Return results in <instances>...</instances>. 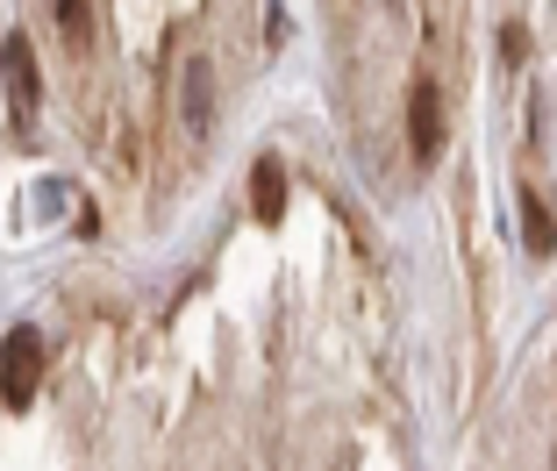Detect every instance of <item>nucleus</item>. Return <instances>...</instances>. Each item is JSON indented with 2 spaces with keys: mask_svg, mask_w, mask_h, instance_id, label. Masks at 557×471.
<instances>
[{
  "mask_svg": "<svg viewBox=\"0 0 557 471\" xmlns=\"http://www.w3.org/2000/svg\"><path fill=\"white\" fill-rule=\"evenodd\" d=\"M36 379H44V336L29 322L0 336V400L8 407H29L36 400Z\"/></svg>",
  "mask_w": 557,
  "mask_h": 471,
  "instance_id": "f257e3e1",
  "label": "nucleus"
},
{
  "mask_svg": "<svg viewBox=\"0 0 557 471\" xmlns=\"http://www.w3.org/2000/svg\"><path fill=\"white\" fill-rule=\"evenodd\" d=\"M0 79H8V108H15V122H36V108H44V72H36L29 36H8V44H0Z\"/></svg>",
  "mask_w": 557,
  "mask_h": 471,
  "instance_id": "f03ea898",
  "label": "nucleus"
},
{
  "mask_svg": "<svg viewBox=\"0 0 557 471\" xmlns=\"http://www.w3.org/2000/svg\"><path fill=\"white\" fill-rule=\"evenodd\" d=\"M408 144H414V158H443V94H436V79H414V94H408Z\"/></svg>",
  "mask_w": 557,
  "mask_h": 471,
  "instance_id": "7ed1b4c3",
  "label": "nucleus"
},
{
  "mask_svg": "<svg viewBox=\"0 0 557 471\" xmlns=\"http://www.w3.org/2000/svg\"><path fill=\"white\" fill-rule=\"evenodd\" d=\"M180 122L194 136L214 129V65L208 58H186V72H180Z\"/></svg>",
  "mask_w": 557,
  "mask_h": 471,
  "instance_id": "20e7f679",
  "label": "nucleus"
},
{
  "mask_svg": "<svg viewBox=\"0 0 557 471\" xmlns=\"http://www.w3.org/2000/svg\"><path fill=\"white\" fill-rule=\"evenodd\" d=\"M250 214H258V222H286V172H278L272 158L250 164Z\"/></svg>",
  "mask_w": 557,
  "mask_h": 471,
  "instance_id": "39448f33",
  "label": "nucleus"
},
{
  "mask_svg": "<svg viewBox=\"0 0 557 471\" xmlns=\"http://www.w3.org/2000/svg\"><path fill=\"white\" fill-rule=\"evenodd\" d=\"M515 208H522V244L536 250V258H550V250H557V222H550V208H543L529 186L515 194Z\"/></svg>",
  "mask_w": 557,
  "mask_h": 471,
  "instance_id": "423d86ee",
  "label": "nucleus"
},
{
  "mask_svg": "<svg viewBox=\"0 0 557 471\" xmlns=\"http://www.w3.org/2000/svg\"><path fill=\"white\" fill-rule=\"evenodd\" d=\"M58 22H65L72 44H86V36H94V22H86V0H58Z\"/></svg>",
  "mask_w": 557,
  "mask_h": 471,
  "instance_id": "0eeeda50",
  "label": "nucleus"
},
{
  "mask_svg": "<svg viewBox=\"0 0 557 471\" xmlns=\"http://www.w3.org/2000/svg\"><path fill=\"white\" fill-rule=\"evenodd\" d=\"M522 58H529V29H522V22H508V29H500V65H522Z\"/></svg>",
  "mask_w": 557,
  "mask_h": 471,
  "instance_id": "6e6552de",
  "label": "nucleus"
}]
</instances>
